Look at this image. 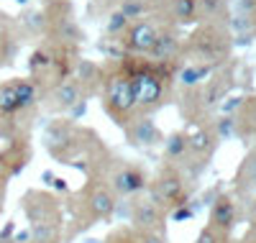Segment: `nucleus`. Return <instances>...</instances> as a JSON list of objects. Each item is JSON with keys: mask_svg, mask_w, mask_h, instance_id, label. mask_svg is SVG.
I'll use <instances>...</instances> for the list:
<instances>
[{"mask_svg": "<svg viewBox=\"0 0 256 243\" xmlns=\"http://www.w3.org/2000/svg\"><path fill=\"white\" fill-rule=\"evenodd\" d=\"M38 90L28 80H13L0 84V136L18 141L20 134V120L36 105Z\"/></svg>", "mask_w": 256, "mask_h": 243, "instance_id": "nucleus-1", "label": "nucleus"}, {"mask_svg": "<svg viewBox=\"0 0 256 243\" xmlns=\"http://www.w3.org/2000/svg\"><path fill=\"white\" fill-rule=\"evenodd\" d=\"M148 187V197L162 205L164 210L166 208H174V205H182V194H184V174L180 172L177 164H166L159 169V174L154 176Z\"/></svg>", "mask_w": 256, "mask_h": 243, "instance_id": "nucleus-2", "label": "nucleus"}, {"mask_svg": "<svg viewBox=\"0 0 256 243\" xmlns=\"http://www.w3.org/2000/svg\"><path fill=\"white\" fill-rule=\"evenodd\" d=\"M102 184L108 187L116 197H131V194H138V192L146 190V174L131 162L116 159L108 166V172H105Z\"/></svg>", "mask_w": 256, "mask_h": 243, "instance_id": "nucleus-3", "label": "nucleus"}, {"mask_svg": "<svg viewBox=\"0 0 256 243\" xmlns=\"http://www.w3.org/2000/svg\"><path fill=\"white\" fill-rule=\"evenodd\" d=\"M118 197L105 187L102 182H90L84 187V192H80V208L84 212V226H92L98 220H108L116 212Z\"/></svg>", "mask_w": 256, "mask_h": 243, "instance_id": "nucleus-4", "label": "nucleus"}, {"mask_svg": "<svg viewBox=\"0 0 256 243\" xmlns=\"http://www.w3.org/2000/svg\"><path fill=\"white\" fill-rule=\"evenodd\" d=\"M105 108L116 118V123L126 126L131 120V113L136 110V98L131 90L128 74H116L105 82Z\"/></svg>", "mask_w": 256, "mask_h": 243, "instance_id": "nucleus-5", "label": "nucleus"}, {"mask_svg": "<svg viewBox=\"0 0 256 243\" xmlns=\"http://www.w3.org/2000/svg\"><path fill=\"white\" fill-rule=\"evenodd\" d=\"M128 82H131V90H134V98H136V108L154 110V108L162 105L164 80L156 72H148V70L134 72V74H128Z\"/></svg>", "mask_w": 256, "mask_h": 243, "instance_id": "nucleus-6", "label": "nucleus"}, {"mask_svg": "<svg viewBox=\"0 0 256 243\" xmlns=\"http://www.w3.org/2000/svg\"><path fill=\"white\" fill-rule=\"evenodd\" d=\"M131 223L136 230H148V233H162L166 226V210L156 205L152 197H141L131 208Z\"/></svg>", "mask_w": 256, "mask_h": 243, "instance_id": "nucleus-7", "label": "nucleus"}, {"mask_svg": "<svg viewBox=\"0 0 256 243\" xmlns=\"http://www.w3.org/2000/svg\"><path fill=\"white\" fill-rule=\"evenodd\" d=\"M236 218H238V208H236L233 194H218V200L212 202V208H210V220H208V226H212V228H218V230L228 233L233 226H236Z\"/></svg>", "mask_w": 256, "mask_h": 243, "instance_id": "nucleus-8", "label": "nucleus"}, {"mask_svg": "<svg viewBox=\"0 0 256 243\" xmlns=\"http://www.w3.org/2000/svg\"><path fill=\"white\" fill-rule=\"evenodd\" d=\"M126 130H128V138H131V144L136 146H156L162 144V134L159 128L152 118H136V120H128L126 123Z\"/></svg>", "mask_w": 256, "mask_h": 243, "instance_id": "nucleus-9", "label": "nucleus"}, {"mask_svg": "<svg viewBox=\"0 0 256 243\" xmlns=\"http://www.w3.org/2000/svg\"><path fill=\"white\" fill-rule=\"evenodd\" d=\"M52 105L56 110H74L82 102V92H80V84L74 80H62L54 90H52Z\"/></svg>", "mask_w": 256, "mask_h": 243, "instance_id": "nucleus-10", "label": "nucleus"}, {"mask_svg": "<svg viewBox=\"0 0 256 243\" xmlns=\"http://www.w3.org/2000/svg\"><path fill=\"white\" fill-rule=\"evenodd\" d=\"M156 28L148 24V20H138V24L131 26V31H128V49H134V52H152L154 46V38H156Z\"/></svg>", "mask_w": 256, "mask_h": 243, "instance_id": "nucleus-11", "label": "nucleus"}, {"mask_svg": "<svg viewBox=\"0 0 256 243\" xmlns=\"http://www.w3.org/2000/svg\"><path fill=\"white\" fill-rule=\"evenodd\" d=\"M236 187H238V192H248L256 187V148H251L248 156L244 159V164L236 174Z\"/></svg>", "mask_w": 256, "mask_h": 243, "instance_id": "nucleus-12", "label": "nucleus"}, {"mask_svg": "<svg viewBox=\"0 0 256 243\" xmlns=\"http://www.w3.org/2000/svg\"><path fill=\"white\" fill-rule=\"evenodd\" d=\"M177 49H180L177 36L166 31V34H156L154 46H152V52H148V54H154L159 62H166V59H172V56L177 54Z\"/></svg>", "mask_w": 256, "mask_h": 243, "instance_id": "nucleus-13", "label": "nucleus"}, {"mask_svg": "<svg viewBox=\"0 0 256 243\" xmlns=\"http://www.w3.org/2000/svg\"><path fill=\"white\" fill-rule=\"evenodd\" d=\"M172 10H174V18H180V20H192V18L198 16V0H174Z\"/></svg>", "mask_w": 256, "mask_h": 243, "instance_id": "nucleus-14", "label": "nucleus"}, {"mask_svg": "<svg viewBox=\"0 0 256 243\" xmlns=\"http://www.w3.org/2000/svg\"><path fill=\"white\" fill-rule=\"evenodd\" d=\"M98 80H100V72H98L95 64L82 62L80 67H77V84H92V82H98Z\"/></svg>", "mask_w": 256, "mask_h": 243, "instance_id": "nucleus-15", "label": "nucleus"}, {"mask_svg": "<svg viewBox=\"0 0 256 243\" xmlns=\"http://www.w3.org/2000/svg\"><path fill=\"white\" fill-rule=\"evenodd\" d=\"M195 243H228V233L218 230V228H212V226H205L198 236Z\"/></svg>", "mask_w": 256, "mask_h": 243, "instance_id": "nucleus-16", "label": "nucleus"}, {"mask_svg": "<svg viewBox=\"0 0 256 243\" xmlns=\"http://www.w3.org/2000/svg\"><path fill=\"white\" fill-rule=\"evenodd\" d=\"M49 67H54V59L46 54V52H36L34 56H31V72H44V70H49Z\"/></svg>", "mask_w": 256, "mask_h": 243, "instance_id": "nucleus-17", "label": "nucleus"}, {"mask_svg": "<svg viewBox=\"0 0 256 243\" xmlns=\"http://www.w3.org/2000/svg\"><path fill=\"white\" fill-rule=\"evenodd\" d=\"M205 74H208V67H187V70H182V82L184 84H198Z\"/></svg>", "mask_w": 256, "mask_h": 243, "instance_id": "nucleus-18", "label": "nucleus"}, {"mask_svg": "<svg viewBox=\"0 0 256 243\" xmlns=\"http://www.w3.org/2000/svg\"><path fill=\"white\" fill-rule=\"evenodd\" d=\"M220 6H223V0H198V13L212 16V13H216Z\"/></svg>", "mask_w": 256, "mask_h": 243, "instance_id": "nucleus-19", "label": "nucleus"}, {"mask_svg": "<svg viewBox=\"0 0 256 243\" xmlns=\"http://www.w3.org/2000/svg\"><path fill=\"white\" fill-rule=\"evenodd\" d=\"M126 20H128V18H126V16H123V13L118 10V13L113 16V20H110V26H108V28H110V31L116 34V31H120V28L126 26Z\"/></svg>", "mask_w": 256, "mask_h": 243, "instance_id": "nucleus-20", "label": "nucleus"}, {"mask_svg": "<svg viewBox=\"0 0 256 243\" xmlns=\"http://www.w3.org/2000/svg\"><path fill=\"white\" fill-rule=\"evenodd\" d=\"M6 41H8V36H6V26H3V20H0V56H3V46H6Z\"/></svg>", "mask_w": 256, "mask_h": 243, "instance_id": "nucleus-21", "label": "nucleus"}, {"mask_svg": "<svg viewBox=\"0 0 256 243\" xmlns=\"http://www.w3.org/2000/svg\"><path fill=\"white\" fill-rule=\"evenodd\" d=\"M251 218H254V223H256V200L251 202Z\"/></svg>", "mask_w": 256, "mask_h": 243, "instance_id": "nucleus-22", "label": "nucleus"}]
</instances>
